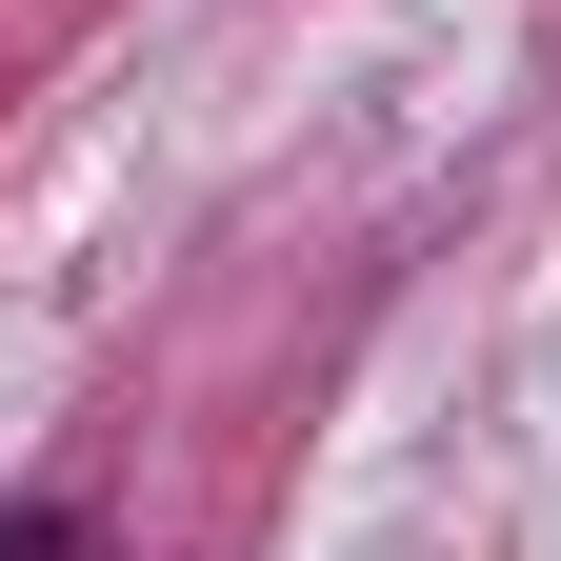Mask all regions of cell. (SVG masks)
<instances>
[{
	"mask_svg": "<svg viewBox=\"0 0 561 561\" xmlns=\"http://www.w3.org/2000/svg\"><path fill=\"white\" fill-rule=\"evenodd\" d=\"M0 561H81V522H0Z\"/></svg>",
	"mask_w": 561,
	"mask_h": 561,
	"instance_id": "cell-1",
	"label": "cell"
}]
</instances>
